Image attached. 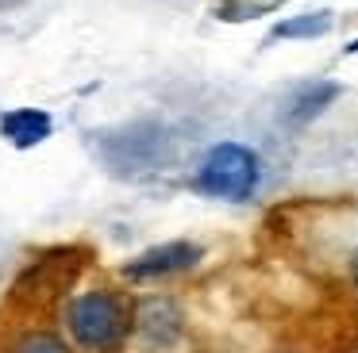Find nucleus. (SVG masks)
I'll use <instances>...</instances> for the list:
<instances>
[{
    "mask_svg": "<svg viewBox=\"0 0 358 353\" xmlns=\"http://www.w3.org/2000/svg\"><path fill=\"white\" fill-rule=\"evenodd\" d=\"M66 334L85 353H120L131 334V307L116 292H81L66 303Z\"/></svg>",
    "mask_w": 358,
    "mask_h": 353,
    "instance_id": "nucleus-1",
    "label": "nucleus"
},
{
    "mask_svg": "<svg viewBox=\"0 0 358 353\" xmlns=\"http://www.w3.org/2000/svg\"><path fill=\"white\" fill-rule=\"evenodd\" d=\"M262 181L258 153L239 142H216L196 169V188L220 200H247Z\"/></svg>",
    "mask_w": 358,
    "mask_h": 353,
    "instance_id": "nucleus-2",
    "label": "nucleus"
},
{
    "mask_svg": "<svg viewBox=\"0 0 358 353\" xmlns=\"http://www.w3.org/2000/svg\"><path fill=\"white\" fill-rule=\"evenodd\" d=\"M131 334L139 350L147 353H170L185 338V315H181L178 299L170 296H143L131 307Z\"/></svg>",
    "mask_w": 358,
    "mask_h": 353,
    "instance_id": "nucleus-3",
    "label": "nucleus"
},
{
    "mask_svg": "<svg viewBox=\"0 0 358 353\" xmlns=\"http://www.w3.org/2000/svg\"><path fill=\"white\" fill-rule=\"evenodd\" d=\"M201 257H204V250L196 242H162V246H150V250L139 253V257L127 261L124 276L127 280H162V276L193 269Z\"/></svg>",
    "mask_w": 358,
    "mask_h": 353,
    "instance_id": "nucleus-4",
    "label": "nucleus"
},
{
    "mask_svg": "<svg viewBox=\"0 0 358 353\" xmlns=\"http://www.w3.org/2000/svg\"><path fill=\"white\" fill-rule=\"evenodd\" d=\"M50 115L39 112V107H16V112H8L4 119H0V135L8 138L12 146H20V150H31V146H39L43 138L50 135Z\"/></svg>",
    "mask_w": 358,
    "mask_h": 353,
    "instance_id": "nucleus-5",
    "label": "nucleus"
},
{
    "mask_svg": "<svg viewBox=\"0 0 358 353\" xmlns=\"http://www.w3.org/2000/svg\"><path fill=\"white\" fill-rule=\"evenodd\" d=\"M331 100H339V84L331 81H312L304 84V89H296L293 96H289L285 104V119L293 123V127H304V123H312L320 112H324Z\"/></svg>",
    "mask_w": 358,
    "mask_h": 353,
    "instance_id": "nucleus-6",
    "label": "nucleus"
},
{
    "mask_svg": "<svg viewBox=\"0 0 358 353\" xmlns=\"http://www.w3.org/2000/svg\"><path fill=\"white\" fill-rule=\"evenodd\" d=\"M331 31V15L327 12H308V15H293V20H281L270 31V43H285V38H320Z\"/></svg>",
    "mask_w": 358,
    "mask_h": 353,
    "instance_id": "nucleus-7",
    "label": "nucleus"
},
{
    "mask_svg": "<svg viewBox=\"0 0 358 353\" xmlns=\"http://www.w3.org/2000/svg\"><path fill=\"white\" fill-rule=\"evenodd\" d=\"M8 353H73L55 330H24L20 338L8 342Z\"/></svg>",
    "mask_w": 358,
    "mask_h": 353,
    "instance_id": "nucleus-8",
    "label": "nucleus"
},
{
    "mask_svg": "<svg viewBox=\"0 0 358 353\" xmlns=\"http://www.w3.org/2000/svg\"><path fill=\"white\" fill-rule=\"evenodd\" d=\"M347 273H350V280H355V288H358V250L350 253V261H347Z\"/></svg>",
    "mask_w": 358,
    "mask_h": 353,
    "instance_id": "nucleus-9",
    "label": "nucleus"
},
{
    "mask_svg": "<svg viewBox=\"0 0 358 353\" xmlns=\"http://www.w3.org/2000/svg\"><path fill=\"white\" fill-rule=\"evenodd\" d=\"M343 54H347V58H355V54H358V38H355V43H347V46H343Z\"/></svg>",
    "mask_w": 358,
    "mask_h": 353,
    "instance_id": "nucleus-10",
    "label": "nucleus"
}]
</instances>
